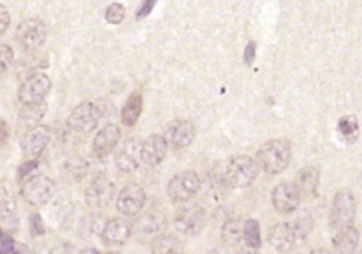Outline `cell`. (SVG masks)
I'll return each instance as SVG.
<instances>
[{"instance_id":"obj_31","label":"cell","mask_w":362,"mask_h":254,"mask_svg":"<svg viewBox=\"0 0 362 254\" xmlns=\"http://www.w3.org/2000/svg\"><path fill=\"white\" fill-rule=\"evenodd\" d=\"M15 60V53L8 44H0V74L11 69Z\"/></svg>"},{"instance_id":"obj_17","label":"cell","mask_w":362,"mask_h":254,"mask_svg":"<svg viewBox=\"0 0 362 254\" xmlns=\"http://www.w3.org/2000/svg\"><path fill=\"white\" fill-rule=\"evenodd\" d=\"M141 140L136 138L128 139L116 152V166L120 171L132 173L141 163Z\"/></svg>"},{"instance_id":"obj_20","label":"cell","mask_w":362,"mask_h":254,"mask_svg":"<svg viewBox=\"0 0 362 254\" xmlns=\"http://www.w3.org/2000/svg\"><path fill=\"white\" fill-rule=\"evenodd\" d=\"M120 140V131L116 124H106L93 139V152L99 156L110 154Z\"/></svg>"},{"instance_id":"obj_39","label":"cell","mask_w":362,"mask_h":254,"mask_svg":"<svg viewBox=\"0 0 362 254\" xmlns=\"http://www.w3.org/2000/svg\"><path fill=\"white\" fill-rule=\"evenodd\" d=\"M51 254H79L77 248L71 247V246H61L58 248H56Z\"/></svg>"},{"instance_id":"obj_38","label":"cell","mask_w":362,"mask_h":254,"mask_svg":"<svg viewBox=\"0 0 362 254\" xmlns=\"http://www.w3.org/2000/svg\"><path fill=\"white\" fill-rule=\"evenodd\" d=\"M37 167V163H36V160H30V161H26L23 166H22V168H20V175L22 177H25V175H29L34 168Z\"/></svg>"},{"instance_id":"obj_4","label":"cell","mask_w":362,"mask_h":254,"mask_svg":"<svg viewBox=\"0 0 362 254\" xmlns=\"http://www.w3.org/2000/svg\"><path fill=\"white\" fill-rule=\"evenodd\" d=\"M56 192V184L43 174L30 175L22 185V196L33 206L46 205Z\"/></svg>"},{"instance_id":"obj_2","label":"cell","mask_w":362,"mask_h":254,"mask_svg":"<svg viewBox=\"0 0 362 254\" xmlns=\"http://www.w3.org/2000/svg\"><path fill=\"white\" fill-rule=\"evenodd\" d=\"M259 166L250 156H235L229 159L222 170V180L233 188H247L258 178Z\"/></svg>"},{"instance_id":"obj_5","label":"cell","mask_w":362,"mask_h":254,"mask_svg":"<svg viewBox=\"0 0 362 254\" xmlns=\"http://www.w3.org/2000/svg\"><path fill=\"white\" fill-rule=\"evenodd\" d=\"M201 188V180L194 171H183L174 175L167 185L169 198L176 203H183L194 198Z\"/></svg>"},{"instance_id":"obj_28","label":"cell","mask_w":362,"mask_h":254,"mask_svg":"<svg viewBox=\"0 0 362 254\" xmlns=\"http://www.w3.org/2000/svg\"><path fill=\"white\" fill-rule=\"evenodd\" d=\"M338 132L348 143H354L358 139V120L354 116H344L338 121Z\"/></svg>"},{"instance_id":"obj_25","label":"cell","mask_w":362,"mask_h":254,"mask_svg":"<svg viewBox=\"0 0 362 254\" xmlns=\"http://www.w3.org/2000/svg\"><path fill=\"white\" fill-rule=\"evenodd\" d=\"M244 239V223L236 219L228 220L222 227V240L229 246H238Z\"/></svg>"},{"instance_id":"obj_19","label":"cell","mask_w":362,"mask_h":254,"mask_svg":"<svg viewBox=\"0 0 362 254\" xmlns=\"http://www.w3.org/2000/svg\"><path fill=\"white\" fill-rule=\"evenodd\" d=\"M296 239L290 223H278L268 233L269 244L279 253L290 251L296 244Z\"/></svg>"},{"instance_id":"obj_8","label":"cell","mask_w":362,"mask_h":254,"mask_svg":"<svg viewBox=\"0 0 362 254\" xmlns=\"http://www.w3.org/2000/svg\"><path fill=\"white\" fill-rule=\"evenodd\" d=\"M49 36V29L46 23L40 19H29L19 25L16 37L22 47L26 50L40 48Z\"/></svg>"},{"instance_id":"obj_23","label":"cell","mask_w":362,"mask_h":254,"mask_svg":"<svg viewBox=\"0 0 362 254\" xmlns=\"http://www.w3.org/2000/svg\"><path fill=\"white\" fill-rule=\"evenodd\" d=\"M142 109H143V98L139 92H134L128 98V100H127V103L122 109V113H120V119H122V123L129 126V127L135 126L138 123L139 117H141Z\"/></svg>"},{"instance_id":"obj_18","label":"cell","mask_w":362,"mask_h":254,"mask_svg":"<svg viewBox=\"0 0 362 254\" xmlns=\"http://www.w3.org/2000/svg\"><path fill=\"white\" fill-rule=\"evenodd\" d=\"M169 146L162 136L153 135L141 146V161L148 167L159 166L167 156Z\"/></svg>"},{"instance_id":"obj_34","label":"cell","mask_w":362,"mask_h":254,"mask_svg":"<svg viewBox=\"0 0 362 254\" xmlns=\"http://www.w3.org/2000/svg\"><path fill=\"white\" fill-rule=\"evenodd\" d=\"M16 248H15V241L11 236L4 234L2 239H0V254H15Z\"/></svg>"},{"instance_id":"obj_14","label":"cell","mask_w":362,"mask_h":254,"mask_svg":"<svg viewBox=\"0 0 362 254\" xmlns=\"http://www.w3.org/2000/svg\"><path fill=\"white\" fill-rule=\"evenodd\" d=\"M174 226L186 236H197L205 227V212L198 206L184 208L176 215Z\"/></svg>"},{"instance_id":"obj_35","label":"cell","mask_w":362,"mask_h":254,"mask_svg":"<svg viewBox=\"0 0 362 254\" xmlns=\"http://www.w3.org/2000/svg\"><path fill=\"white\" fill-rule=\"evenodd\" d=\"M11 26V15L6 6L0 4V36L5 34Z\"/></svg>"},{"instance_id":"obj_26","label":"cell","mask_w":362,"mask_h":254,"mask_svg":"<svg viewBox=\"0 0 362 254\" xmlns=\"http://www.w3.org/2000/svg\"><path fill=\"white\" fill-rule=\"evenodd\" d=\"M16 213V199L13 194L5 188L0 187V220H9Z\"/></svg>"},{"instance_id":"obj_29","label":"cell","mask_w":362,"mask_h":254,"mask_svg":"<svg viewBox=\"0 0 362 254\" xmlns=\"http://www.w3.org/2000/svg\"><path fill=\"white\" fill-rule=\"evenodd\" d=\"M127 16V9L120 4H112L106 8L105 11V19L109 25H120L125 20Z\"/></svg>"},{"instance_id":"obj_27","label":"cell","mask_w":362,"mask_h":254,"mask_svg":"<svg viewBox=\"0 0 362 254\" xmlns=\"http://www.w3.org/2000/svg\"><path fill=\"white\" fill-rule=\"evenodd\" d=\"M244 239L250 248L258 250L261 247V244H262L261 226L257 219H250L244 223Z\"/></svg>"},{"instance_id":"obj_10","label":"cell","mask_w":362,"mask_h":254,"mask_svg":"<svg viewBox=\"0 0 362 254\" xmlns=\"http://www.w3.org/2000/svg\"><path fill=\"white\" fill-rule=\"evenodd\" d=\"M167 227V219L164 213L159 210H152L141 216L136 223L132 226V233L135 232L136 236L143 241H153L156 237L162 236Z\"/></svg>"},{"instance_id":"obj_40","label":"cell","mask_w":362,"mask_h":254,"mask_svg":"<svg viewBox=\"0 0 362 254\" xmlns=\"http://www.w3.org/2000/svg\"><path fill=\"white\" fill-rule=\"evenodd\" d=\"M309 254H331V253L328 250H325V248H316V250L310 251Z\"/></svg>"},{"instance_id":"obj_1","label":"cell","mask_w":362,"mask_h":254,"mask_svg":"<svg viewBox=\"0 0 362 254\" xmlns=\"http://www.w3.org/2000/svg\"><path fill=\"white\" fill-rule=\"evenodd\" d=\"M292 160V149L287 140L275 139L266 142L257 154L258 166L268 174L276 175L283 173Z\"/></svg>"},{"instance_id":"obj_22","label":"cell","mask_w":362,"mask_h":254,"mask_svg":"<svg viewBox=\"0 0 362 254\" xmlns=\"http://www.w3.org/2000/svg\"><path fill=\"white\" fill-rule=\"evenodd\" d=\"M359 233L355 227H349L344 232L332 234V246L337 254H354L358 247Z\"/></svg>"},{"instance_id":"obj_24","label":"cell","mask_w":362,"mask_h":254,"mask_svg":"<svg viewBox=\"0 0 362 254\" xmlns=\"http://www.w3.org/2000/svg\"><path fill=\"white\" fill-rule=\"evenodd\" d=\"M153 254H183V243L173 234H162L153 241Z\"/></svg>"},{"instance_id":"obj_12","label":"cell","mask_w":362,"mask_h":254,"mask_svg":"<svg viewBox=\"0 0 362 254\" xmlns=\"http://www.w3.org/2000/svg\"><path fill=\"white\" fill-rule=\"evenodd\" d=\"M146 203V194L138 184H129L117 194L116 208L124 216H136Z\"/></svg>"},{"instance_id":"obj_33","label":"cell","mask_w":362,"mask_h":254,"mask_svg":"<svg viewBox=\"0 0 362 254\" xmlns=\"http://www.w3.org/2000/svg\"><path fill=\"white\" fill-rule=\"evenodd\" d=\"M156 4H157V0H143V4L141 5V8L136 12V19L141 20V19L148 18L152 13V11L155 9Z\"/></svg>"},{"instance_id":"obj_9","label":"cell","mask_w":362,"mask_h":254,"mask_svg":"<svg viewBox=\"0 0 362 254\" xmlns=\"http://www.w3.org/2000/svg\"><path fill=\"white\" fill-rule=\"evenodd\" d=\"M115 195H116L115 184L105 177H98L86 187L85 202L92 209H102L110 205Z\"/></svg>"},{"instance_id":"obj_7","label":"cell","mask_w":362,"mask_h":254,"mask_svg":"<svg viewBox=\"0 0 362 254\" xmlns=\"http://www.w3.org/2000/svg\"><path fill=\"white\" fill-rule=\"evenodd\" d=\"M51 89V79L46 74H34L29 76L19 89V99L26 106L40 105Z\"/></svg>"},{"instance_id":"obj_13","label":"cell","mask_w":362,"mask_h":254,"mask_svg":"<svg viewBox=\"0 0 362 254\" xmlns=\"http://www.w3.org/2000/svg\"><path fill=\"white\" fill-rule=\"evenodd\" d=\"M51 140V132L47 126L36 124L25 135L22 140V150L26 159L36 160L49 146Z\"/></svg>"},{"instance_id":"obj_6","label":"cell","mask_w":362,"mask_h":254,"mask_svg":"<svg viewBox=\"0 0 362 254\" xmlns=\"http://www.w3.org/2000/svg\"><path fill=\"white\" fill-rule=\"evenodd\" d=\"M101 117L102 113L99 110V106L92 102H85L71 112L68 117V126L75 133L86 135L95 129Z\"/></svg>"},{"instance_id":"obj_11","label":"cell","mask_w":362,"mask_h":254,"mask_svg":"<svg viewBox=\"0 0 362 254\" xmlns=\"http://www.w3.org/2000/svg\"><path fill=\"white\" fill-rule=\"evenodd\" d=\"M195 138V127L190 120H174L164 131V142L169 147L181 150L188 147Z\"/></svg>"},{"instance_id":"obj_30","label":"cell","mask_w":362,"mask_h":254,"mask_svg":"<svg viewBox=\"0 0 362 254\" xmlns=\"http://www.w3.org/2000/svg\"><path fill=\"white\" fill-rule=\"evenodd\" d=\"M296 237H304L309 234V232L311 230L313 227V222H311V218L310 216H304V215H300L297 216V219L290 223Z\"/></svg>"},{"instance_id":"obj_41","label":"cell","mask_w":362,"mask_h":254,"mask_svg":"<svg viewBox=\"0 0 362 254\" xmlns=\"http://www.w3.org/2000/svg\"><path fill=\"white\" fill-rule=\"evenodd\" d=\"M2 236H4V232H2V229H0V239H2Z\"/></svg>"},{"instance_id":"obj_36","label":"cell","mask_w":362,"mask_h":254,"mask_svg":"<svg viewBox=\"0 0 362 254\" xmlns=\"http://www.w3.org/2000/svg\"><path fill=\"white\" fill-rule=\"evenodd\" d=\"M30 227H32L33 234H43L44 233V225H43V220L39 215H33L30 218Z\"/></svg>"},{"instance_id":"obj_37","label":"cell","mask_w":362,"mask_h":254,"mask_svg":"<svg viewBox=\"0 0 362 254\" xmlns=\"http://www.w3.org/2000/svg\"><path fill=\"white\" fill-rule=\"evenodd\" d=\"M255 53H257V44L255 43H250L247 50H245V62L248 65H251L252 61L255 60Z\"/></svg>"},{"instance_id":"obj_15","label":"cell","mask_w":362,"mask_h":254,"mask_svg":"<svg viewBox=\"0 0 362 254\" xmlns=\"http://www.w3.org/2000/svg\"><path fill=\"white\" fill-rule=\"evenodd\" d=\"M300 195L293 182H280L272 192V203L280 213H292L300 203Z\"/></svg>"},{"instance_id":"obj_32","label":"cell","mask_w":362,"mask_h":254,"mask_svg":"<svg viewBox=\"0 0 362 254\" xmlns=\"http://www.w3.org/2000/svg\"><path fill=\"white\" fill-rule=\"evenodd\" d=\"M46 107L43 106V103L40 105H30L27 106V109L25 112H22V119L26 121H32L36 123L37 120H40L43 117Z\"/></svg>"},{"instance_id":"obj_21","label":"cell","mask_w":362,"mask_h":254,"mask_svg":"<svg viewBox=\"0 0 362 254\" xmlns=\"http://www.w3.org/2000/svg\"><path fill=\"white\" fill-rule=\"evenodd\" d=\"M318 182H320V173L314 167H306L300 170L297 175V182L295 184L300 199L304 201H311L313 198L317 196L318 192Z\"/></svg>"},{"instance_id":"obj_16","label":"cell","mask_w":362,"mask_h":254,"mask_svg":"<svg viewBox=\"0 0 362 254\" xmlns=\"http://www.w3.org/2000/svg\"><path fill=\"white\" fill-rule=\"evenodd\" d=\"M101 236L108 246H122L132 236V225L122 218H113L103 225Z\"/></svg>"},{"instance_id":"obj_3","label":"cell","mask_w":362,"mask_h":254,"mask_svg":"<svg viewBox=\"0 0 362 254\" xmlns=\"http://www.w3.org/2000/svg\"><path fill=\"white\" fill-rule=\"evenodd\" d=\"M355 215H356V201L352 191L342 189L337 192L332 202L331 215H330L331 236L340 232H344L349 227H354Z\"/></svg>"}]
</instances>
